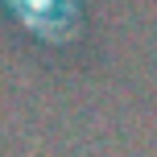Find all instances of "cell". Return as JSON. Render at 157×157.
Wrapping results in <instances>:
<instances>
[{
	"mask_svg": "<svg viewBox=\"0 0 157 157\" xmlns=\"http://www.w3.org/2000/svg\"><path fill=\"white\" fill-rule=\"evenodd\" d=\"M4 4L33 37L54 46L71 41L78 29V0H4Z\"/></svg>",
	"mask_w": 157,
	"mask_h": 157,
	"instance_id": "1",
	"label": "cell"
}]
</instances>
